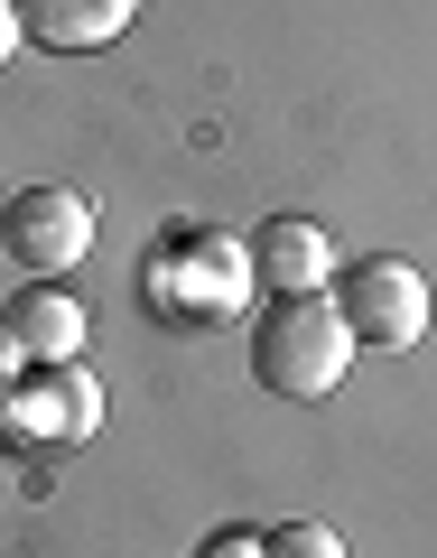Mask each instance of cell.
<instances>
[{"instance_id":"obj_9","label":"cell","mask_w":437,"mask_h":558,"mask_svg":"<svg viewBox=\"0 0 437 558\" xmlns=\"http://www.w3.org/2000/svg\"><path fill=\"white\" fill-rule=\"evenodd\" d=\"M270 558H344V539L326 521H279L270 531Z\"/></svg>"},{"instance_id":"obj_3","label":"cell","mask_w":437,"mask_h":558,"mask_svg":"<svg viewBox=\"0 0 437 558\" xmlns=\"http://www.w3.org/2000/svg\"><path fill=\"white\" fill-rule=\"evenodd\" d=\"M0 252L38 279H65L84 252H94V205L75 186H28V196L0 205Z\"/></svg>"},{"instance_id":"obj_2","label":"cell","mask_w":437,"mask_h":558,"mask_svg":"<svg viewBox=\"0 0 437 558\" xmlns=\"http://www.w3.org/2000/svg\"><path fill=\"white\" fill-rule=\"evenodd\" d=\"M336 317L354 326V344H373V354H410V344L428 336L437 299H428V279L400 252H363L354 270H336Z\"/></svg>"},{"instance_id":"obj_7","label":"cell","mask_w":437,"mask_h":558,"mask_svg":"<svg viewBox=\"0 0 437 558\" xmlns=\"http://www.w3.org/2000/svg\"><path fill=\"white\" fill-rule=\"evenodd\" d=\"M20 10V28L38 47H57V57H94V47H112L121 28L139 20V0H10Z\"/></svg>"},{"instance_id":"obj_13","label":"cell","mask_w":437,"mask_h":558,"mask_svg":"<svg viewBox=\"0 0 437 558\" xmlns=\"http://www.w3.org/2000/svg\"><path fill=\"white\" fill-rule=\"evenodd\" d=\"M0 205H10V196H0Z\"/></svg>"},{"instance_id":"obj_12","label":"cell","mask_w":437,"mask_h":558,"mask_svg":"<svg viewBox=\"0 0 437 558\" xmlns=\"http://www.w3.org/2000/svg\"><path fill=\"white\" fill-rule=\"evenodd\" d=\"M20 391V344H10V326H0V400Z\"/></svg>"},{"instance_id":"obj_5","label":"cell","mask_w":437,"mask_h":558,"mask_svg":"<svg viewBox=\"0 0 437 558\" xmlns=\"http://www.w3.org/2000/svg\"><path fill=\"white\" fill-rule=\"evenodd\" d=\"M252 279L270 289V299H317L326 279H336V242H326L307 215H270L252 233Z\"/></svg>"},{"instance_id":"obj_4","label":"cell","mask_w":437,"mask_h":558,"mask_svg":"<svg viewBox=\"0 0 437 558\" xmlns=\"http://www.w3.org/2000/svg\"><path fill=\"white\" fill-rule=\"evenodd\" d=\"M102 428V381L84 363H28V391L0 400V438H57L84 447Z\"/></svg>"},{"instance_id":"obj_1","label":"cell","mask_w":437,"mask_h":558,"mask_svg":"<svg viewBox=\"0 0 437 558\" xmlns=\"http://www.w3.org/2000/svg\"><path fill=\"white\" fill-rule=\"evenodd\" d=\"M354 326L336 317V299H270V317L252 326V373H260V391H279V400H326L344 373H354Z\"/></svg>"},{"instance_id":"obj_8","label":"cell","mask_w":437,"mask_h":558,"mask_svg":"<svg viewBox=\"0 0 437 558\" xmlns=\"http://www.w3.org/2000/svg\"><path fill=\"white\" fill-rule=\"evenodd\" d=\"M242 289H252V252H233L223 233L186 242V299H178V317H223V307H242Z\"/></svg>"},{"instance_id":"obj_6","label":"cell","mask_w":437,"mask_h":558,"mask_svg":"<svg viewBox=\"0 0 437 558\" xmlns=\"http://www.w3.org/2000/svg\"><path fill=\"white\" fill-rule=\"evenodd\" d=\"M0 326H10V344H20V363H75V354H84V307L65 299L57 279H28V289H10Z\"/></svg>"},{"instance_id":"obj_10","label":"cell","mask_w":437,"mask_h":558,"mask_svg":"<svg viewBox=\"0 0 437 558\" xmlns=\"http://www.w3.org/2000/svg\"><path fill=\"white\" fill-rule=\"evenodd\" d=\"M196 558H270V531H215Z\"/></svg>"},{"instance_id":"obj_11","label":"cell","mask_w":437,"mask_h":558,"mask_svg":"<svg viewBox=\"0 0 437 558\" xmlns=\"http://www.w3.org/2000/svg\"><path fill=\"white\" fill-rule=\"evenodd\" d=\"M20 38H28V28H20V10H10V0H0V65L20 57Z\"/></svg>"}]
</instances>
